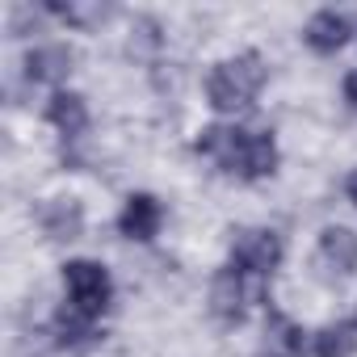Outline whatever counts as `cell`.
<instances>
[{
  "instance_id": "1",
  "label": "cell",
  "mask_w": 357,
  "mask_h": 357,
  "mask_svg": "<svg viewBox=\"0 0 357 357\" xmlns=\"http://www.w3.org/2000/svg\"><path fill=\"white\" fill-rule=\"evenodd\" d=\"M194 155L211 160L223 176L244 185H261L282 168V147L269 126H244V122H211L194 130Z\"/></svg>"
},
{
  "instance_id": "2",
  "label": "cell",
  "mask_w": 357,
  "mask_h": 357,
  "mask_svg": "<svg viewBox=\"0 0 357 357\" xmlns=\"http://www.w3.org/2000/svg\"><path fill=\"white\" fill-rule=\"evenodd\" d=\"M269 84V63L257 47H244L219 63H211L206 72V105L223 118V122H236L240 114H248L257 105V97L265 93Z\"/></svg>"
},
{
  "instance_id": "3",
  "label": "cell",
  "mask_w": 357,
  "mask_h": 357,
  "mask_svg": "<svg viewBox=\"0 0 357 357\" xmlns=\"http://www.w3.org/2000/svg\"><path fill=\"white\" fill-rule=\"evenodd\" d=\"M206 307L223 328H240L257 307H269V282L252 278V273H244L236 265H219L215 278H211Z\"/></svg>"
},
{
  "instance_id": "4",
  "label": "cell",
  "mask_w": 357,
  "mask_h": 357,
  "mask_svg": "<svg viewBox=\"0 0 357 357\" xmlns=\"http://www.w3.org/2000/svg\"><path fill=\"white\" fill-rule=\"evenodd\" d=\"M59 282H63V303L93 315V319H105L109 307H114V273L105 269V261L97 257H68L59 265Z\"/></svg>"
},
{
  "instance_id": "5",
  "label": "cell",
  "mask_w": 357,
  "mask_h": 357,
  "mask_svg": "<svg viewBox=\"0 0 357 357\" xmlns=\"http://www.w3.org/2000/svg\"><path fill=\"white\" fill-rule=\"evenodd\" d=\"M286 261V240L273 227H236L227 244V265L252 273V278H273Z\"/></svg>"
},
{
  "instance_id": "6",
  "label": "cell",
  "mask_w": 357,
  "mask_h": 357,
  "mask_svg": "<svg viewBox=\"0 0 357 357\" xmlns=\"http://www.w3.org/2000/svg\"><path fill=\"white\" fill-rule=\"evenodd\" d=\"M311 265L324 282H349L357 273V231L344 223H328L315 236V252Z\"/></svg>"
},
{
  "instance_id": "7",
  "label": "cell",
  "mask_w": 357,
  "mask_h": 357,
  "mask_svg": "<svg viewBox=\"0 0 357 357\" xmlns=\"http://www.w3.org/2000/svg\"><path fill=\"white\" fill-rule=\"evenodd\" d=\"M164 219H168L164 202H160L151 190H135V194L122 198L114 227H118V236L130 240V244H151V240L164 231Z\"/></svg>"
},
{
  "instance_id": "8",
  "label": "cell",
  "mask_w": 357,
  "mask_h": 357,
  "mask_svg": "<svg viewBox=\"0 0 357 357\" xmlns=\"http://www.w3.org/2000/svg\"><path fill=\"white\" fill-rule=\"evenodd\" d=\"M353 34H357V26H353V13H344V9H315L303 22V47L324 59L344 51L353 43Z\"/></svg>"
},
{
  "instance_id": "9",
  "label": "cell",
  "mask_w": 357,
  "mask_h": 357,
  "mask_svg": "<svg viewBox=\"0 0 357 357\" xmlns=\"http://www.w3.org/2000/svg\"><path fill=\"white\" fill-rule=\"evenodd\" d=\"M51 336L63 353H93L105 344V319H93V315L59 303L51 315Z\"/></svg>"
},
{
  "instance_id": "10",
  "label": "cell",
  "mask_w": 357,
  "mask_h": 357,
  "mask_svg": "<svg viewBox=\"0 0 357 357\" xmlns=\"http://www.w3.org/2000/svg\"><path fill=\"white\" fill-rule=\"evenodd\" d=\"M38 227L51 244H76L89 227V211L76 194H55L38 206Z\"/></svg>"
},
{
  "instance_id": "11",
  "label": "cell",
  "mask_w": 357,
  "mask_h": 357,
  "mask_svg": "<svg viewBox=\"0 0 357 357\" xmlns=\"http://www.w3.org/2000/svg\"><path fill=\"white\" fill-rule=\"evenodd\" d=\"M261 353L265 357H311V332L282 307H265V328H261Z\"/></svg>"
},
{
  "instance_id": "12",
  "label": "cell",
  "mask_w": 357,
  "mask_h": 357,
  "mask_svg": "<svg viewBox=\"0 0 357 357\" xmlns=\"http://www.w3.org/2000/svg\"><path fill=\"white\" fill-rule=\"evenodd\" d=\"M43 118H47V126H51L63 143H80V139L89 135V122H93L89 101H84V93H76V89H55V93L47 97V105H43Z\"/></svg>"
},
{
  "instance_id": "13",
  "label": "cell",
  "mask_w": 357,
  "mask_h": 357,
  "mask_svg": "<svg viewBox=\"0 0 357 357\" xmlns=\"http://www.w3.org/2000/svg\"><path fill=\"white\" fill-rule=\"evenodd\" d=\"M72 63H76L72 47H63V43H38V47H30V51L22 55V76H26L30 84H47V89L55 93V89L68 84Z\"/></svg>"
},
{
  "instance_id": "14",
  "label": "cell",
  "mask_w": 357,
  "mask_h": 357,
  "mask_svg": "<svg viewBox=\"0 0 357 357\" xmlns=\"http://www.w3.org/2000/svg\"><path fill=\"white\" fill-rule=\"evenodd\" d=\"M311 357H357V315L319 324L311 332Z\"/></svg>"
},
{
  "instance_id": "15",
  "label": "cell",
  "mask_w": 357,
  "mask_h": 357,
  "mask_svg": "<svg viewBox=\"0 0 357 357\" xmlns=\"http://www.w3.org/2000/svg\"><path fill=\"white\" fill-rule=\"evenodd\" d=\"M43 13H47V17H55V22H63V26H72V30H93L97 22H105V17H109V9L80 5V0H72V5H43Z\"/></svg>"
},
{
  "instance_id": "16",
  "label": "cell",
  "mask_w": 357,
  "mask_h": 357,
  "mask_svg": "<svg viewBox=\"0 0 357 357\" xmlns=\"http://www.w3.org/2000/svg\"><path fill=\"white\" fill-rule=\"evenodd\" d=\"M340 93H344V105H349V109L357 114V68H353V72L344 76V84H340Z\"/></svg>"
},
{
  "instance_id": "17",
  "label": "cell",
  "mask_w": 357,
  "mask_h": 357,
  "mask_svg": "<svg viewBox=\"0 0 357 357\" xmlns=\"http://www.w3.org/2000/svg\"><path fill=\"white\" fill-rule=\"evenodd\" d=\"M344 198H349V206H357V164L344 172Z\"/></svg>"
}]
</instances>
